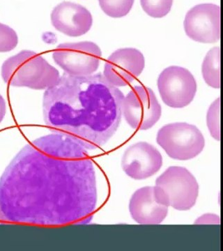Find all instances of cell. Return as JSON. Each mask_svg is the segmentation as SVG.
Returning <instances> with one entry per match:
<instances>
[{"label": "cell", "instance_id": "cell-5", "mask_svg": "<svg viewBox=\"0 0 223 251\" xmlns=\"http://www.w3.org/2000/svg\"><path fill=\"white\" fill-rule=\"evenodd\" d=\"M156 142L170 158L178 161L196 158L205 147L200 130L186 122L163 126L157 133Z\"/></svg>", "mask_w": 223, "mask_h": 251}, {"label": "cell", "instance_id": "cell-18", "mask_svg": "<svg viewBox=\"0 0 223 251\" xmlns=\"http://www.w3.org/2000/svg\"><path fill=\"white\" fill-rule=\"evenodd\" d=\"M18 36L13 28L0 23V52H8L16 49Z\"/></svg>", "mask_w": 223, "mask_h": 251}, {"label": "cell", "instance_id": "cell-6", "mask_svg": "<svg viewBox=\"0 0 223 251\" xmlns=\"http://www.w3.org/2000/svg\"><path fill=\"white\" fill-rule=\"evenodd\" d=\"M54 62L73 76H87L98 70L101 61L102 51L92 41L66 43L54 50Z\"/></svg>", "mask_w": 223, "mask_h": 251}, {"label": "cell", "instance_id": "cell-9", "mask_svg": "<svg viewBox=\"0 0 223 251\" xmlns=\"http://www.w3.org/2000/svg\"><path fill=\"white\" fill-rule=\"evenodd\" d=\"M186 35L197 42L214 44L221 38V7L200 4L188 11L183 22Z\"/></svg>", "mask_w": 223, "mask_h": 251}, {"label": "cell", "instance_id": "cell-21", "mask_svg": "<svg viewBox=\"0 0 223 251\" xmlns=\"http://www.w3.org/2000/svg\"><path fill=\"white\" fill-rule=\"evenodd\" d=\"M5 221H5L4 216H3L1 209H0V224H2V223H4Z\"/></svg>", "mask_w": 223, "mask_h": 251}, {"label": "cell", "instance_id": "cell-11", "mask_svg": "<svg viewBox=\"0 0 223 251\" xmlns=\"http://www.w3.org/2000/svg\"><path fill=\"white\" fill-rule=\"evenodd\" d=\"M163 157L154 146L145 142L133 144L125 150L122 168L132 179L143 180L151 177L161 169Z\"/></svg>", "mask_w": 223, "mask_h": 251}, {"label": "cell", "instance_id": "cell-10", "mask_svg": "<svg viewBox=\"0 0 223 251\" xmlns=\"http://www.w3.org/2000/svg\"><path fill=\"white\" fill-rule=\"evenodd\" d=\"M145 67V59L139 50L125 48L110 54L104 65V77L117 87L130 85L140 76Z\"/></svg>", "mask_w": 223, "mask_h": 251}, {"label": "cell", "instance_id": "cell-12", "mask_svg": "<svg viewBox=\"0 0 223 251\" xmlns=\"http://www.w3.org/2000/svg\"><path fill=\"white\" fill-rule=\"evenodd\" d=\"M51 23L62 34L78 37L90 30L93 18L85 6L71 1H64L52 10Z\"/></svg>", "mask_w": 223, "mask_h": 251}, {"label": "cell", "instance_id": "cell-8", "mask_svg": "<svg viewBox=\"0 0 223 251\" xmlns=\"http://www.w3.org/2000/svg\"><path fill=\"white\" fill-rule=\"evenodd\" d=\"M162 100L173 108H183L191 103L197 93V82L186 68L172 66L165 69L158 78Z\"/></svg>", "mask_w": 223, "mask_h": 251}, {"label": "cell", "instance_id": "cell-15", "mask_svg": "<svg viewBox=\"0 0 223 251\" xmlns=\"http://www.w3.org/2000/svg\"><path fill=\"white\" fill-rule=\"evenodd\" d=\"M100 9L109 17L120 18L129 14L135 0H99Z\"/></svg>", "mask_w": 223, "mask_h": 251}, {"label": "cell", "instance_id": "cell-7", "mask_svg": "<svg viewBox=\"0 0 223 251\" xmlns=\"http://www.w3.org/2000/svg\"><path fill=\"white\" fill-rule=\"evenodd\" d=\"M122 115L133 129H150L159 121L162 107L154 92L145 86H135L124 96Z\"/></svg>", "mask_w": 223, "mask_h": 251}, {"label": "cell", "instance_id": "cell-20", "mask_svg": "<svg viewBox=\"0 0 223 251\" xmlns=\"http://www.w3.org/2000/svg\"><path fill=\"white\" fill-rule=\"evenodd\" d=\"M6 112V104L4 99L2 96L0 94V124L4 120Z\"/></svg>", "mask_w": 223, "mask_h": 251}, {"label": "cell", "instance_id": "cell-14", "mask_svg": "<svg viewBox=\"0 0 223 251\" xmlns=\"http://www.w3.org/2000/svg\"><path fill=\"white\" fill-rule=\"evenodd\" d=\"M203 78L209 87H221V49L214 47L206 54L201 66Z\"/></svg>", "mask_w": 223, "mask_h": 251}, {"label": "cell", "instance_id": "cell-16", "mask_svg": "<svg viewBox=\"0 0 223 251\" xmlns=\"http://www.w3.org/2000/svg\"><path fill=\"white\" fill-rule=\"evenodd\" d=\"M174 0H140L145 13L153 18H161L169 14Z\"/></svg>", "mask_w": 223, "mask_h": 251}, {"label": "cell", "instance_id": "cell-1", "mask_svg": "<svg viewBox=\"0 0 223 251\" xmlns=\"http://www.w3.org/2000/svg\"><path fill=\"white\" fill-rule=\"evenodd\" d=\"M97 202V175L88 150L60 133L27 144L0 178V209L7 222L87 224Z\"/></svg>", "mask_w": 223, "mask_h": 251}, {"label": "cell", "instance_id": "cell-4", "mask_svg": "<svg viewBox=\"0 0 223 251\" xmlns=\"http://www.w3.org/2000/svg\"><path fill=\"white\" fill-rule=\"evenodd\" d=\"M153 189L158 202L178 211L190 210L199 196L196 178L183 167L168 168L157 178Z\"/></svg>", "mask_w": 223, "mask_h": 251}, {"label": "cell", "instance_id": "cell-2", "mask_svg": "<svg viewBox=\"0 0 223 251\" xmlns=\"http://www.w3.org/2000/svg\"><path fill=\"white\" fill-rule=\"evenodd\" d=\"M124 98L123 92L103 74H65L45 92V123L52 133L70 137L87 150H97L118 129Z\"/></svg>", "mask_w": 223, "mask_h": 251}, {"label": "cell", "instance_id": "cell-17", "mask_svg": "<svg viewBox=\"0 0 223 251\" xmlns=\"http://www.w3.org/2000/svg\"><path fill=\"white\" fill-rule=\"evenodd\" d=\"M221 99L218 98L210 105L206 115V124L210 134L215 140H221Z\"/></svg>", "mask_w": 223, "mask_h": 251}, {"label": "cell", "instance_id": "cell-3", "mask_svg": "<svg viewBox=\"0 0 223 251\" xmlns=\"http://www.w3.org/2000/svg\"><path fill=\"white\" fill-rule=\"evenodd\" d=\"M1 77L13 87H25L35 90H47L60 77L59 71L40 55L23 50L6 59L1 70Z\"/></svg>", "mask_w": 223, "mask_h": 251}, {"label": "cell", "instance_id": "cell-13", "mask_svg": "<svg viewBox=\"0 0 223 251\" xmlns=\"http://www.w3.org/2000/svg\"><path fill=\"white\" fill-rule=\"evenodd\" d=\"M129 211L132 219L140 225H159L168 214V206L158 202L153 186L137 190L131 196Z\"/></svg>", "mask_w": 223, "mask_h": 251}, {"label": "cell", "instance_id": "cell-19", "mask_svg": "<svg viewBox=\"0 0 223 251\" xmlns=\"http://www.w3.org/2000/svg\"><path fill=\"white\" fill-rule=\"evenodd\" d=\"M196 225H205V224H220V217L219 216L215 215V214H204V215L200 216L196 222Z\"/></svg>", "mask_w": 223, "mask_h": 251}]
</instances>
